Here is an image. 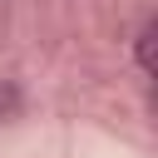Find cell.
Returning <instances> with one entry per match:
<instances>
[{
  "mask_svg": "<svg viewBox=\"0 0 158 158\" xmlns=\"http://www.w3.org/2000/svg\"><path fill=\"white\" fill-rule=\"evenodd\" d=\"M153 40H158V25H143V35H138V59H143V69H153Z\"/></svg>",
  "mask_w": 158,
  "mask_h": 158,
  "instance_id": "obj_1",
  "label": "cell"
}]
</instances>
